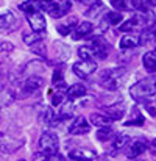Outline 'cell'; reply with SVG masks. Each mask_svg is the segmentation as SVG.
Listing matches in <instances>:
<instances>
[{"mask_svg":"<svg viewBox=\"0 0 156 161\" xmlns=\"http://www.w3.org/2000/svg\"><path fill=\"white\" fill-rule=\"evenodd\" d=\"M114 136H116V135H114V131H112L109 127H103V128H100V130L97 131V139L102 141V142H106V141L112 139Z\"/></svg>","mask_w":156,"mask_h":161,"instance_id":"cell-28","label":"cell"},{"mask_svg":"<svg viewBox=\"0 0 156 161\" xmlns=\"http://www.w3.org/2000/svg\"><path fill=\"white\" fill-rule=\"evenodd\" d=\"M39 2H41V5H42V8H44V6H46V5H47L50 0H39Z\"/></svg>","mask_w":156,"mask_h":161,"instance_id":"cell-36","label":"cell"},{"mask_svg":"<svg viewBox=\"0 0 156 161\" xmlns=\"http://www.w3.org/2000/svg\"><path fill=\"white\" fill-rule=\"evenodd\" d=\"M72 69H73L77 77L88 78L89 75H92L97 70V63L94 59H81V61H77Z\"/></svg>","mask_w":156,"mask_h":161,"instance_id":"cell-9","label":"cell"},{"mask_svg":"<svg viewBox=\"0 0 156 161\" xmlns=\"http://www.w3.org/2000/svg\"><path fill=\"white\" fill-rule=\"evenodd\" d=\"M125 125H144V116L139 113V109H134V117H130Z\"/></svg>","mask_w":156,"mask_h":161,"instance_id":"cell-33","label":"cell"},{"mask_svg":"<svg viewBox=\"0 0 156 161\" xmlns=\"http://www.w3.org/2000/svg\"><path fill=\"white\" fill-rule=\"evenodd\" d=\"M0 109H2V107H0Z\"/></svg>","mask_w":156,"mask_h":161,"instance_id":"cell-37","label":"cell"},{"mask_svg":"<svg viewBox=\"0 0 156 161\" xmlns=\"http://www.w3.org/2000/svg\"><path fill=\"white\" fill-rule=\"evenodd\" d=\"M53 85L56 86V88H62V85H64V70L62 69H56L55 72H53Z\"/></svg>","mask_w":156,"mask_h":161,"instance_id":"cell-30","label":"cell"},{"mask_svg":"<svg viewBox=\"0 0 156 161\" xmlns=\"http://www.w3.org/2000/svg\"><path fill=\"white\" fill-rule=\"evenodd\" d=\"M78 25V19L75 16H70L66 22H59L56 25V31L61 35V36H67L69 33H72L75 30V27Z\"/></svg>","mask_w":156,"mask_h":161,"instance_id":"cell-16","label":"cell"},{"mask_svg":"<svg viewBox=\"0 0 156 161\" xmlns=\"http://www.w3.org/2000/svg\"><path fill=\"white\" fill-rule=\"evenodd\" d=\"M103 9H105V5H103V2H100V0H94L92 3H91V6L86 9V16L88 17H97L100 13H103Z\"/></svg>","mask_w":156,"mask_h":161,"instance_id":"cell-25","label":"cell"},{"mask_svg":"<svg viewBox=\"0 0 156 161\" xmlns=\"http://www.w3.org/2000/svg\"><path fill=\"white\" fill-rule=\"evenodd\" d=\"M44 9L52 16L53 19H61V17H64L69 13V9H70V0H50L44 6Z\"/></svg>","mask_w":156,"mask_h":161,"instance_id":"cell-6","label":"cell"},{"mask_svg":"<svg viewBox=\"0 0 156 161\" xmlns=\"http://www.w3.org/2000/svg\"><path fill=\"white\" fill-rule=\"evenodd\" d=\"M139 44H141L139 35L128 33V35H125V36L120 39V47H122L123 50H126V49H136Z\"/></svg>","mask_w":156,"mask_h":161,"instance_id":"cell-19","label":"cell"},{"mask_svg":"<svg viewBox=\"0 0 156 161\" xmlns=\"http://www.w3.org/2000/svg\"><path fill=\"white\" fill-rule=\"evenodd\" d=\"M58 147H59V138L56 133L52 131H44L39 138V149L41 152L46 153H58Z\"/></svg>","mask_w":156,"mask_h":161,"instance_id":"cell-7","label":"cell"},{"mask_svg":"<svg viewBox=\"0 0 156 161\" xmlns=\"http://www.w3.org/2000/svg\"><path fill=\"white\" fill-rule=\"evenodd\" d=\"M126 72L123 67H111V69H105L100 75V85L105 89L109 91H117L122 88L123 81H125Z\"/></svg>","mask_w":156,"mask_h":161,"instance_id":"cell-3","label":"cell"},{"mask_svg":"<svg viewBox=\"0 0 156 161\" xmlns=\"http://www.w3.org/2000/svg\"><path fill=\"white\" fill-rule=\"evenodd\" d=\"M66 96H67V99H70V100L81 99V97L86 96V88H84V85H81V83H75V85H72V86H69V88L66 89Z\"/></svg>","mask_w":156,"mask_h":161,"instance_id":"cell-18","label":"cell"},{"mask_svg":"<svg viewBox=\"0 0 156 161\" xmlns=\"http://www.w3.org/2000/svg\"><path fill=\"white\" fill-rule=\"evenodd\" d=\"M111 5L117 9V11H126L131 9V0H109Z\"/></svg>","mask_w":156,"mask_h":161,"instance_id":"cell-29","label":"cell"},{"mask_svg":"<svg viewBox=\"0 0 156 161\" xmlns=\"http://www.w3.org/2000/svg\"><path fill=\"white\" fill-rule=\"evenodd\" d=\"M64 100H67V96H66V92H62V91H56L52 96V105L56 108L59 107Z\"/></svg>","mask_w":156,"mask_h":161,"instance_id":"cell-31","label":"cell"},{"mask_svg":"<svg viewBox=\"0 0 156 161\" xmlns=\"http://www.w3.org/2000/svg\"><path fill=\"white\" fill-rule=\"evenodd\" d=\"M102 111H103L106 116H109L112 120H120V119L125 116L126 107H125L123 102H120V103L117 102V103H112V105H109V107H105Z\"/></svg>","mask_w":156,"mask_h":161,"instance_id":"cell-14","label":"cell"},{"mask_svg":"<svg viewBox=\"0 0 156 161\" xmlns=\"http://www.w3.org/2000/svg\"><path fill=\"white\" fill-rule=\"evenodd\" d=\"M144 105H145L147 113H148L152 117H156V97H155V96H153L152 99L145 100V102H144Z\"/></svg>","mask_w":156,"mask_h":161,"instance_id":"cell-32","label":"cell"},{"mask_svg":"<svg viewBox=\"0 0 156 161\" xmlns=\"http://www.w3.org/2000/svg\"><path fill=\"white\" fill-rule=\"evenodd\" d=\"M28 24H30L33 31H44L46 27H47V22H46V17H44L42 11L30 13L28 14Z\"/></svg>","mask_w":156,"mask_h":161,"instance_id":"cell-11","label":"cell"},{"mask_svg":"<svg viewBox=\"0 0 156 161\" xmlns=\"http://www.w3.org/2000/svg\"><path fill=\"white\" fill-rule=\"evenodd\" d=\"M147 149H148V141L145 138H133V139L130 138V141L125 146V155L130 160H136Z\"/></svg>","mask_w":156,"mask_h":161,"instance_id":"cell-5","label":"cell"},{"mask_svg":"<svg viewBox=\"0 0 156 161\" xmlns=\"http://www.w3.org/2000/svg\"><path fill=\"white\" fill-rule=\"evenodd\" d=\"M89 130H91V124L83 116L75 117L67 127V131L70 135H86V133H89Z\"/></svg>","mask_w":156,"mask_h":161,"instance_id":"cell-10","label":"cell"},{"mask_svg":"<svg viewBox=\"0 0 156 161\" xmlns=\"http://www.w3.org/2000/svg\"><path fill=\"white\" fill-rule=\"evenodd\" d=\"M22 39H24V42L27 44V46H33V44H36V42H41L42 41V31H25L24 35H22Z\"/></svg>","mask_w":156,"mask_h":161,"instance_id":"cell-22","label":"cell"},{"mask_svg":"<svg viewBox=\"0 0 156 161\" xmlns=\"http://www.w3.org/2000/svg\"><path fill=\"white\" fill-rule=\"evenodd\" d=\"M155 94H156V78H153V77L144 78V80L134 83L130 88L131 99L136 100V102H139V103H144L145 100L152 99Z\"/></svg>","mask_w":156,"mask_h":161,"instance_id":"cell-1","label":"cell"},{"mask_svg":"<svg viewBox=\"0 0 156 161\" xmlns=\"http://www.w3.org/2000/svg\"><path fill=\"white\" fill-rule=\"evenodd\" d=\"M128 141H130V136H126V135H117V136H114L112 138V142H111L112 152H119V150L125 149V146H126Z\"/></svg>","mask_w":156,"mask_h":161,"instance_id":"cell-23","label":"cell"},{"mask_svg":"<svg viewBox=\"0 0 156 161\" xmlns=\"http://www.w3.org/2000/svg\"><path fill=\"white\" fill-rule=\"evenodd\" d=\"M78 55L83 59H92L94 56L103 59L108 55V42L105 41L102 36H97L92 41H89L86 46L80 47L78 49Z\"/></svg>","mask_w":156,"mask_h":161,"instance_id":"cell-2","label":"cell"},{"mask_svg":"<svg viewBox=\"0 0 156 161\" xmlns=\"http://www.w3.org/2000/svg\"><path fill=\"white\" fill-rule=\"evenodd\" d=\"M17 25H19V20H17V17L13 14V11H8L6 14L0 16V31L9 33V31L16 30Z\"/></svg>","mask_w":156,"mask_h":161,"instance_id":"cell-12","label":"cell"},{"mask_svg":"<svg viewBox=\"0 0 156 161\" xmlns=\"http://www.w3.org/2000/svg\"><path fill=\"white\" fill-rule=\"evenodd\" d=\"M148 149H150L152 155H153V157H156V138L152 141V142H148Z\"/></svg>","mask_w":156,"mask_h":161,"instance_id":"cell-35","label":"cell"},{"mask_svg":"<svg viewBox=\"0 0 156 161\" xmlns=\"http://www.w3.org/2000/svg\"><path fill=\"white\" fill-rule=\"evenodd\" d=\"M92 31H94V24H92V22H81V24L77 25L75 30L72 31V39L80 41V39H83V38H88Z\"/></svg>","mask_w":156,"mask_h":161,"instance_id":"cell-15","label":"cell"},{"mask_svg":"<svg viewBox=\"0 0 156 161\" xmlns=\"http://www.w3.org/2000/svg\"><path fill=\"white\" fill-rule=\"evenodd\" d=\"M33 161H62L59 153H46V152H36L33 155Z\"/></svg>","mask_w":156,"mask_h":161,"instance_id":"cell-27","label":"cell"},{"mask_svg":"<svg viewBox=\"0 0 156 161\" xmlns=\"http://www.w3.org/2000/svg\"><path fill=\"white\" fill-rule=\"evenodd\" d=\"M46 86V80L41 75H28L19 86L16 97H28L33 94H39Z\"/></svg>","mask_w":156,"mask_h":161,"instance_id":"cell-4","label":"cell"},{"mask_svg":"<svg viewBox=\"0 0 156 161\" xmlns=\"http://www.w3.org/2000/svg\"><path fill=\"white\" fill-rule=\"evenodd\" d=\"M155 46H156V42H155Z\"/></svg>","mask_w":156,"mask_h":161,"instance_id":"cell-38","label":"cell"},{"mask_svg":"<svg viewBox=\"0 0 156 161\" xmlns=\"http://www.w3.org/2000/svg\"><path fill=\"white\" fill-rule=\"evenodd\" d=\"M156 3V0H131V6L137 9L139 13H147L152 9V6Z\"/></svg>","mask_w":156,"mask_h":161,"instance_id":"cell-21","label":"cell"},{"mask_svg":"<svg viewBox=\"0 0 156 161\" xmlns=\"http://www.w3.org/2000/svg\"><path fill=\"white\" fill-rule=\"evenodd\" d=\"M95 158H97L95 152L89 149H73L69 152L70 161H95Z\"/></svg>","mask_w":156,"mask_h":161,"instance_id":"cell-13","label":"cell"},{"mask_svg":"<svg viewBox=\"0 0 156 161\" xmlns=\"http://www.w3.org/2000/svg\"><path fill=\"white\" fill-rule=\"evenodd\" d=\"M142 64L150 74L156 72V52H147L142 56Z\"/></svg>","mask_w":156,"mask_h":161,"instance_id":"cell-20","label":"cell"},{"mask_svg":"<svg viewBox=\"0 0 156 161\" xmlns=\"http://www.w3.org/2000/svg\"><path fill=\"white\" fill-rule=\"evenodd\" d=\"M19 8H20L24 13L30 14V13H35V11H41V9H42V5H41L39 0H28V2L20 3Z\"/></svg>","mask_w":156,"mask_h":161,"instance_id":"cell-24","label":"cell"},{"mask_svg":"<svg viewBox=\"0 0 156 161\" xmlns=\"http://www.w3.org/2000/svg\"><path fill=\"white\" fill-rule=\"evenodd\" d=\"M122 20H123V17H122L120 11H109L103 17V22L108 25H120Z\"/></svg>","mask_w":156,"mask_h":161,"instance_id":"cell-26","label":"cell"},{"mask_svg":"<svg viewBox=\"0 0 156 161\" xmlns=\"http://www.w3.org/2000/svg\"><path fill=\"white\" fill-rule=\"evenodd\" d=\"M14 46L11 42H0V52H11Z\"/></svg>","mask_w":156,"mask_h":161,"instance_id":"cell-34","label":"cell"},{"mask_svg":"<svg viewBox=\"0 0 156 161\" xmlns=\"http://www.w3.org/2000/svg\"><path fill=\"white\" fill-rule=\"evenodd\" d=\"M24 144V139L13 138L8 133H0V153H13L17 149H20Z\"/></svg>","mask_w":156,"mask_h":161,"instance_id":"cell-8","label":"cell"},{"mask_svg":"<svg viewBox=\"0 0 156 161\" xmlns=\"http://www.w3.org/2000/svg\"><path fill=\"white\" fill-rule=\"evenodd\" d=\"M112 122H114V120H112L109 116H106L103 111H102V113H92V114H91V124L95 125V127H99V128L109 127Z\"/></svg>","mask_w":156,"mask_h":161,"instance_id":"cell-17","label":"cell"}]
</instances>
